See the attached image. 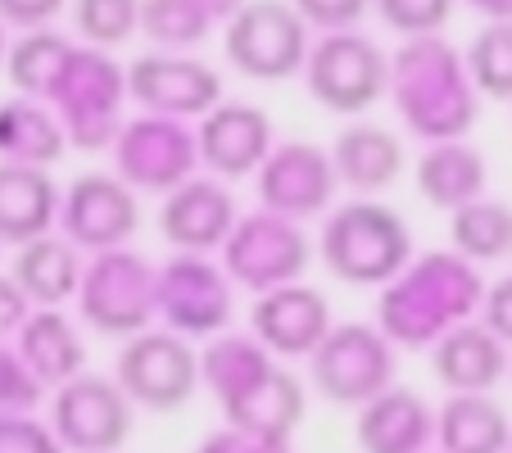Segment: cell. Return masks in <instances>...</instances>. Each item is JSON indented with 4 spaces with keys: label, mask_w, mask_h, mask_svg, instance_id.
Returning <instances> with one entry per match:
<instances>
[{
    "label": "cell",
    "mask_w": 512,
    "mask_h": 453,
    "mask_svg": "<svg viewBox=\"0 0 512 453\" xmlns=\"http://www.w3.org/2000/svg\"><path fill=\"white\" fill-rule=\"evenodd\" d=\"M485 281L472 259L431 250L381 286L377 327L395 349H426L481 309Z\"/></svg>",
    "instance_id": "6da1fadb"
},
{
    "label": "cell",
    "mask_w": 512,
    "mask_h": 453,
    "mask_svg": "<svg viewBox=\"0 0 512 453\" xmlns=\"http://www.w3.org/2000/svg\"><path fill=\"white\" fill-rule=\"evenodd\" d=\"M399 118L422 141H463L476 123V82L467 59L445 37H408L390 59V91Z\"/></svg>",
    "instance_id": "7a4b0ae2"
},
{
    "label": "cell",
    "mask_w": 512,
    "mask_h": 453,
    "mask_svg": "<svg viewBox=\"0 0 512 453\" xmlns=\"http://www.w3.org/2000/svg\"><path fill=\"white\" fill-rule=\"evenodd\" d=\"M318 259L345 286L381 290L413 263V232L390 204L349 200L322 218Z\"/></svg>",
    "instance_id": "3957f363"
},
{
    "label": "cell",
    "mask_w": 512,
    "mask_h": 453,
    "mask_svg": "<svg viewBox=\"0 0 512 453\" xmlns=\"http://www.w3.org/2000/svg\"><path fill=\"white\" fill-rule=\"evenodd\" d=\"M123 100H127V68H118L109 50L73 46L46 105L64 127L68 145L96 155V150L114 145L118 127H123Z\"/></svg>",
    "instance_id": "277c9868"
},
{
    "label": "cell",
    "mask_w": 512,
    "mask_h": 453,
    "mask_svg": "<svg viewBox=\"0 0 512 453\" xmlns=\"http://www.w3.org/2000/svg\"><path fill=\"white\" fill-rule=\"evenodd\" d=\"M78 313L96 336L127 340L136 331L155 327L159 318V268L145 254L127 250H100L87 259L78 281Z\"/></svg>",
    "instance_id": "5b68a950"
},
{
    "label": "cell",
    "mask_w": 512,
    "mask_h": 453,
    "mask_svg": "<svg viewBox=\"0 0 512 453\" xmlns=\"http://www.w3.org/2000/svg\"><path fill=\"white\" fill-rule=\"evenodd\" d=\"M395 354L399 349L386 340L377 322H336L327 331L309 363V381L327 404L336 408H363L381 390L395 386Z\"/></svg>",
    "instance_id": "8992f818"
},
{
    "label": "cell",
    "mask_w": 512,
    "mask_h": 453,
    "mask_svg": "<svg viewBox=\"0 0 512 453\" xmlns=\"http://www.w3.org/2000/svg\"><path fill=\"white\" fill-rule=\"evenodd\" d=\"M309 46V23L290 0H245L223 23L227 64L250 82H286L304 73Z\"/></svg>",
    "instance_id": "52a82bcc"
},
{
    "label": "cell",
    "mask_w": 512,
    "mask_h": 453,
    "mask_svg": "<svg viewBox=\"0 0 512 453\" xmlns=\"http://www.w3.org/2000/svg\"><path fill=\"white\" fill-rule=\"evenodd\" d=\"M114 381L145 413H182L200 390V354L168 327H145L123 340L114 358Z\"/></svg>",
    "instance_id": "ba28073f"
},
{
    "label": "cell",
    "mask_w": 512,
    "mask_h": 453,
    "mask_svg": "<svg viewBox=\"0 0 512 453\" xmlns=\"http://www.w3.org/2000/svg\"><path fill=\"white\" fill-rule=\"evenodd\" d=\"M304 87L331 114H368L390 91V55L354 28L322 32L304 59Z\"/></svg>",
    "instance_id": "9c48e42d"
},
{
    "label": "cell",
    "mask_w": 512,
    "mask_h": 453,
    "mask_svg": "<svg viewBox=\"0 0 512 453\" xmlns=\"http://www.w3.org/2000/svg\"><path fill=\"white\" fill-rule=\"evenodd\" d=\"M313 263V241L304 222H290L281 213H241L223 245V268L232 286H245L254 295L300 281Z\"/></svg>",
    "instance_id": "30bf717a"
},
{
    "label": "cell",
    "mask_w": 512,
    "mask_h": 453,
    "mask_svg": "<svg viewBox=\"0 0 512 453\" xmlns=\"http://www.w3.org/2000/svg\"><path fill=\"white\" fill-rule=\"evenodd\" d=\"M132 422L136 404L114 376L100 372H78L50 399V431L68 453H118L132 440Z\"/></svg>",
    "instance_id": "8fae6325"
},
{
    "label": "cell",
    "mask_w": 512,
    "mask_h": 453,
    "mask_svg": "<svg viewBox=\"0 0 512 453\" xmlns=\"http://www.w3.org/2000/svg\"><path fill=\"white\" fill-rule=\"evenodd\" d=\"M114 168L132 191L168 195L195 177L200 168V145H195V127L186 118H164V114H136L118 127L114 136Z\"/></svg>",
    "instance_id": "7c38bea8"
},
{
    "label": "cell",
    "mask_w": 512,
    "mask_h": 453,
    "mask_svg": "<svg viewBox=\"0 0 512 453\" xmlns=\"http://www.w3.org/2000/svg\"><path fill=\"white\" fill-rule=\"evenodd\" d=\"M236 290L209 254H173L159 263V322L186 340H209L232 327Z\"/></svg>",
    "instance_id": "4fadbf2b"
},
{
    "label": "cell",
    "mask_w": 512,
    "mask_h": 453,
    "mask_svg": "<svg viewBox=\"0 0 512 453\" xmlns=\"http://www.w3.org/2000/svg\"><path fill=\"white\" fill-rule=\"evenodd\" d=\"M141 232V200L118 173H82L59 195V236L82 254L118 250Z\"/></svg>",
    "instance_id": "5bb4252c"
},
{
    "label": "cell",
    "mask_w": 512,
    "mask_h": 453,
    "mask_svg": "<svg viewBox=\"0 0 512 453\" xmlns=\"http://www.w3.org/2000/svg\"><path fill=\"white\" fill-rule=\"evenodd\" d=\"M336 164L327 150L309 141H281L272 145V155L263 159V168L254 173V191L268 213H281L290 222L322 218L336 200Z\"/></svg>",
    "instance_id": "9a60e30c"
},
{
    "label": "cell",
    "mask_w": 512,
    "mask_h": 453,
    "mask_svg": "<svg viewBox=\"0 0 512 453\" xmlns=\"http://www.w3.org/2000/svg\"><path fill=\"white\" fill-rule=\"evenodd\" d=\"M127 100H136L141 114L204 118L223 100V78L182 50H150L127 64Z\"/></svg>",
    "instance_id": "2e32d148"
},
{
    "label": "cell",
    "mask_w": 512,
    "mask_h": 453,
    "mask_svg": "<svg viewBox=\"0 0 512 453\" xmlns=\"http://www.w3.org/2000/svg\"><path fill=\"white\" fill-rule=\"evenodd\" d=\"M195 145H200V168L218 182H245L263 168L272 155V118L259 105H241V100H218L195 127Z\"/></svg>",
    "instance_id": "e0dca14e"
},
{
    "label": "cell",
    "mask_w": 512,
    "mask_h": 453,
    "mask_svg": "<svg viewBox=\"0 0 512 453\" xmlns=\"http://www.w3.org/2000/svg\"><path fill=\"white\" fill-rule=\"evenodd\" d=\"M331 322V304L322 290L290 281V286L263 290L254 295L250 309V336L268 349L272 358H309L313 349L327 340Z\"/></svg>",
    "instance_id": "ac0fdd59"
},
{
    "label": "cell",
    "mask_w": 512,
    "mask_h": 453,
    "mask_svg": "<svg viewBox=\"0 0 512 453\" xmlns=\"http://www.w3.org/2000/svg\"><path fill=\"white\" fill-rule=\"evenodd\" d=\"M236 218H241V209H236V195L227 191V182L186 177L159 204V236L177 254H213L227 245Z\"/></svg>",
    "instance_id": "d6986e66"
},
{
    "label": "cell",
    "mask_w": 512,
    "mask_h": 453,
    "mask_svg": "<svg viewBox=\"0 0 512 453\" xmlns=\"http://www.w3.org/2000/svg\"><path fill=\"white\" fill-rule=\"evenodd\" d=\"M431 372L454 395H490L508 372V345L485 322H458L431 345Z\"/></svg>",
    "instance_id": "ffe728a7"
},
{
    "label": "cell",
    "mask_w": 512,
    "mask_h": 453,
    "mask_svg": "<svg viewBox=\"0 0 512 453\" xmlns=\"http://www.w3.org/2000/svg\"><path fill=\"white\" fill-rule=\"evenodd\" d=\"M354 440L363 453H426L435 440V413L417 390L390 386L358 408Z\"/></svg>",
    "instance_id": "44dd1931"
},
{
    "label": "cell",
    "mask_w": 512,
    "mask_h": 453,
    "mask_svg": "<svg viewBox=\"0 0 512 453\" xmlns=\"http://www.w3.org/2000/svg\"><path fill=\"white\" fill-rule=\"evenodd\" d=\"M304 413H309L304 381L281 363H272L254 386H245L241 395L223 404L227 426H236L245 435H259V440H290L295 426L304 422Z\"/></svg>",
    "instance_id": "7402d4cb"
},
{
    "label": "cell",
    "mask_w": 512,
    "mask_h": 453,
    "mask_svg": "<svg viewBox=\"0 0 512 453\" xmlns=\"http://www.w3.org/2000/svg\"><path fill=\"white\" fill-rule=\"evenodd\" d=\"M59 186L50 182V168L10 164L0 159V241L28 245L59 227Z\"/></svg>",
    "instance_id": "603a6c76"
},
{
    "label": "cell",
    "mask_w": 512,
    "mask_h": 453,
    "mask_svg": "<svg viewBox=\"0 0 512 453\" xmlns=\"http://www.w3.org/2000/svg\"><path fill=\"white\" fill-rule=\"evenodd\" d=\"M331 164H336L340 186H349V191H358V195H377L399 182L408 155H404V141H399L390 127L354 123L336 136Z\"/></svg>",
    "instance_id": "cb8c5ba5"
},
{
    "label": "cell",
    "mask_w": 512,
    "mask_h": 453,
    "mask_svg": "<svg viewBox=\"0 0 512 453\" xmlns=\"http://www.w3.org/2000/svg\"><path fill=\"white\" fill-rule=\"evenodd\" d=\"M82 250L68 236H37V241L19 245L14 250V268L10 277L23 286V295L32 299V309H64L68 299L78 295V281H82Z\"/></svg>",
    "instance_id": "d4e9b609"
},
{
    "label": "cell",
    "mask_w": 512,
    "mask_h": 453,
    "mask_svg": "<svg viewBox=\"0 0 512 453\" xmlns=\"http://www.w3.org/2000/svg\"><path fill=\"white\" fill-rule=\"evenodd\" d=\"M14 345H19L23 363L37 372V381L46 390L87 372V340H82L78 322L64 309H32L28 322L19 327V336H14Z\"/></svg>",
    "instance_id": "484cf974"
},
{
    "label": "cell",
    "mask_w": 512,
    "mask_h": 453,
    "mask_svg": "<svg viewBox=\"0 0 512 453\" xmlns=\"http://www.w3.org/2000/svg\"><path fill=\"white\" fill-rule=\"evenodd\" d=\"M485 155L472 150L467 141H435L422 159H417V195L431 209H463V204L481 200L485 195Z\"/></svg>",
    "instance_id": "4316f807"
},
{
    "label": "cell",
    "mask_w": 512,
    "mask_h": 453,
    "mask_svg": "<svg viewBox=\"0 0 512 453\" xmlns=\"http://www.w3.org/2000/svg\"><path fill=\"white\" fill-rule=\"evenodd\" d=\"M440 453H508L512 417L494 395H454L435 413Z\"/></svg>",
    "instance_id": "83f0119b"
},
{
    "label": "cell",
    "mask_w": 512,
    "mask_h": 453,
    "mask_svg": "<svg viewBox=\"0 0 512 453\" xmlns=\"http://www.w3.org/2000/svg\"><path fill=\"white\" fill-rule=\"evenodd\" d=\"M68 150V136L59 118L41 100H5L0 105V159L32 168H55Z\"/></svg>",
    "instance_id": "f1b7e54d"
},
{
    "label": "cell",
    "mask_w": 512,
    "mask_h": 453,
    "mask_svg": "<svg viewBox=\"0 0 512 453\" xmlns=\"http://www.w3.org/2000/svg\"><path fill=\"white\" fill-rule=\"evenodd\" d=\"M272 363H277V358H272L268 349L250 336V331L227 327V331H218V336L204 340V349H200V386L213 390V399H218V408H223L227 399H236L245 386H254Z\"/></svg>",
    "instance_id": "f546056e"
},
{
    "label": "cell",
    "mask_w": 512,
    "mask_h": 453,
    "mask_svg": "<svg viewBox=\"0 0 512 453\" xmlns=\"http://www.w3.org/2000/svg\"><path fill=\"white\" fill-rule=\"evenodd\" d=\"M68 55H73V41L68 37H59V32H50V28H32V32H23L10 46V55H5V78H10V87L19 91V96L46 100L50 87L59 82V73H64Z\"/></svg>",
    "instance_id": "4dcf8cb0"
},
{
    "label": "cell",
    "mask_w": 512,
    "mask_h": 453,
    "mask_svg": "<svg viewBox=\"0 0 512 453\" xmlns=\"http://www.w3.org/2000/svg\"><path fill=\"white\" fill-rule=\"evenodd\" d=\"M454 250L472 263H494L512 254V209L503 200H472L449 213Z\"/></svg>",
    "instance_id": "1f68e13d"
},
{
    "label": "cell",
    "mask_w": 512,
    "mask_h": 453,
    "mask_svg": "<svg viewBox=\"0 0 512 453\" xmlns=\"http://www.w3.org/2000/svg\"><path fill=\"white\" fill-rule=\"evenodd\" d=\"M218 10L209 0H141V37L159 50H191L218 28Z\"/></svg>",
    "instance_id": "d6a6232c"
},
{
    "label": "cell",
    "mask_w": 512,
    "mask_h": 453,
    "mask_svg": "<svg viewBox=\"0 0 512 453\" xmlns=\"http://www.w3.org/2000/svg\"><path fill=\"white\" fill-rule=\"evenodd\" d=\"M467 73L476 91L494 100H512V23H490L467 46Z\"/></svg>",
    "instance_id": "836d02e7"
},
{
    "label": "cell",
    "mask_w": 512,
    "mask_h": 453,
    "mask_svg": "<svg viewBox=\"0 0 512 453\" xmlns=\"http://www.w3.org/2000/svg\"><path fill=\"white\" fill-rule=\"evenodd\" d=\"M73 23L87 46L114 50L141 32V0H73Z\"/></svg>",
    "instance_id": "e575fe53"
},
{
    "label": "cell",
    "mask_w": 512,
    "mask_h": 453,
    "mask_svg": "<svg viewBox=\"0 0 512 453\" xmlns=\"http://www.w3.org/2000/svg\"><path fill=\"white\" fill-rule=\"evenodd\" d=\"M454 5L458 0H372V10L381 14L390 32L399 37H440L454 19Z\"/></svg>",
    "instance_id": "d590c367"
},
{
    "label": "cell",
    "mask_w": 512,
    "mask_h": 453,
    "mask_svg": "<svg viewBox=\"0 0 512 453\" xmlns=\"http://www.w3.org/2000/svg\"><path fill=\"white\" fill-rule=\"evenodd\" d=\"M50 390L37 381L28 363H23L14 340H0V413H32Z\"/></svg>",
    "instance_id": "8d00e7d4"
},
{
    "label": "cell",
    "mask_w": 512,
    "mask_h": 453,
    "mask_svg": "<svg viewBox=\"0 0 512 453\" xmlns=\"http://www.w3.org/2000/svg\"><path fill=\"white\" fill-rule=\"evenodd\" d=\"M0 453H68L50 422L32 413H0Z\"/></svg>",
    "instance_id": "74e56055"
},
{
    "label": "cell",
    "mask_w": 512,
    "mask_h": 453,
    "mask_svg": "<svg viewBox=\"0 0 512 453\" xmlns=\"http://www.w3.org/2000/svg\"><path fill=\"white\" fill-rule=\"evenodd\" d=\"M300 19L318 32H345L358 28V19L372 10V0H290Z\"/></svg>",
    "instance_id": "f35d334b"
},
{
    "label": "cell",
    "mask_w": 512,
    "mask_h": 453,
    "mask_svg": "<svg viewBox=\"0 0 512 453\" xmlns=\"http://www.w3.org/2000/svg\"><path fill=\"white\" fill-rule=\"evenodd\" d=\"M481 322L503 340V345H512V277H499V281H490V286H485Z\"/></svg>",
    "instance_id": "ab89813d"
},
{
    "label": "cell",
    "mask_w": 512,
    "mask_h": 453,
    "mask_svg": "<svg viewBox=\"0 0 512 453\" xmlns=\"http://www.w3.org/2000/svg\"><path fill=\"white\" fill-rule=\"evenodd\" d=\"M59 10H64V0H0V23L32 32V28H50V19Z\"/></svg>",
    "instance_id": "60d3db41"
},
{
    "label": "cell",
    "mask_w": 512,
    "mask_h": 453,
    "mask_svg": "<svg viewBox=\"0 0 512 453\" xmlns=\"http://www.w3.org/2000/svg\"><path fill=\"white\" fill-rule=\"evenodd\" d=\"M195 453H295V449H290V440H259V435H245L236 426H227V431L209 435Z\"/></svg>",
    "instance_id": "b9f144b4"
},
{
    "label": "cell",
    "mask_w": 512,
    "mask_h": 453,
    "mask_svg": "<svg viewBox=\"0 0 512 453\" xmlns=\"http://www.w3.org/2000/svg\"><path fill=\"white\" fill-rule=\"evenodd\" d=\"M32 299L23 295V286L14 277H0V340H14L19 327L28 322Z\"/></svg>",
    "instance_id": "7bdbcfd3"
},
{
    "label": "cell",
    "mask_w": 512,
    "mask_h": 453,
    "mask_svg": "<svg viewBox=\"0 0 512 453\" xmlns=\"http://www.w3.org/2000/svg\"><path fill=\"white\" fill-rule=\"evenodd\" d=\"M472 10H481L490 23H512V0H467Z\"/></svg>",
    "instance_id": "ee69618b"
},
{
    "label": "cell",
    "mask_w": 512,
    "mask_h": 453,
    "mask_svg": "<svg viewBox=\"0 0 512 453\" xmlns=\"http://www.w3.org/2000/svg\"><path fill=\"white\" fill-rule=\"evenodd\" d=\"M5 55H10V37H5V23H0V68H5Z\"/></svg>",
    "instance_id": "f6af8a7d"
},
{
    "label": "cell",
    "mask_w": 512,
    "mask_h": 453,
    "mask_svg": "<svg viewBox=\"0 0 512 453\" xmlns=\"http://www.w3.org/2000/svg\"><path fill=\"white\" fill-rule=\"evenodd\" d=\"M508 453H512V440H508Z\"/></svg>",
    "instance_id": "bcb514c9"
},
{
    "label": "cell",
    "mask_w": 512,
    "mask_h": 453,
    "mask_svg": "<svg viewBox=\"0 0 512 453\" xmlns=\"http://www.w3.org/2000/svg\"><path fill=\"white\" fill-rule=\"evenodd\" d=\"M508 259H512V254H508Z\"/></svg>",
    "instance_id": "7dc6e473"
},
{
    "label": "cell",
    "mask_w": 512,
    "mask_h": 453,
    "mask_svg": "<svg viewBox=\"0 0 512 453\" xmlns=\"http://www.w3.org/2000/svg\"><path fill=\"white\" fill-rule=\"evenodd\" d=\"M426 453H431V449H426Z\"/></svg>",
    "instance_id": "c3c4849f"
}]
</instances>
